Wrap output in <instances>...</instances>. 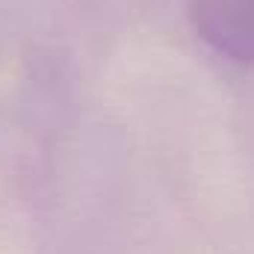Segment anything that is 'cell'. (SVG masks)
I'll use <instances>...</instances> for the list:
<instances>
[{
	"mask_svg": "<svg viewBox=\"0 0 254 254\" xmlns=\"http://www.w3.org/2000/svg\"><path fill=\"white\" fill-rule=\"evenodd\" d=\"M192 33L216 54L254 65V0H190Z\"/></svg>",
	"mask_w": 254,
	"mask_h": 254,
	"instance_id": "obj_1",
	"label": "cell"
}]
</instances>
